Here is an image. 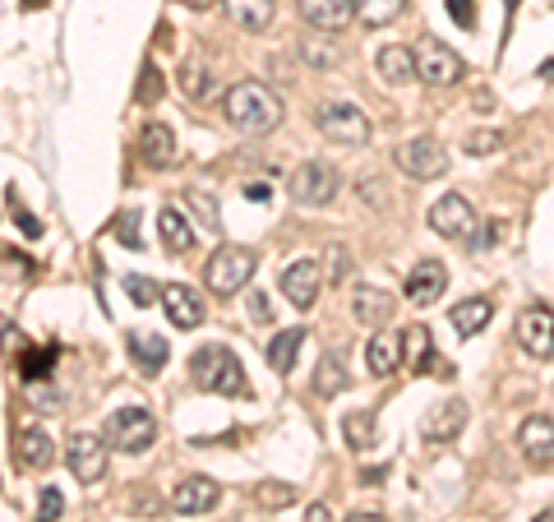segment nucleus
I'll use <instances>...</instances> for the list:
<instances>
[{
	"label": "nucleus",
	"instance_id": "1",
	"mask_svg": "<svg viewBox=\"0 0 554 522\" xmlns=\"http://www.w3.org/2000/svg\"><path fill=\"white\" fill-rule=\"evenodd\" d=\"M222 111H227V121L236 125L241 134H268L282 125V98H277L268 84L259 79H241V84L227 88V98H222Z\"/></svg>",
	"mask_w": 554,
	"mask_h": 522
},
{
	"label": "nucleus",
	"instance_id": "2",
	"mask_svg": "<svg viewBox=\"0 0 554 522\" xmlns=\"http://www.w3.org/2000/svg\"><path fill=\"white\" fill-rule=\"evenodd\" d=\"M190 375L199 389L222 393V398H245V393H250L245 365L236 361V352L222 347V342H208V347H199V352L190 356Z\"/></svg>",
	"mask_w": 554,
	"mask_h": 522
},
{
	"label": "nucleus",
	"instance_id": "3",
	"mask_svg": "<svg viewBox=\"0 0 554 522\" xmlns=\"http://www.w3.org/2000/svg\"><path fill=\"white\" fill-rule=\"evenodd\" d=\"M342 190V176L328 162H301V167L287 176V195L291 204H301V208H328L333 199H338Z\"/></svg>",
	"mask_w": 554,
	"mask_h": 522
},
{
	"label": "nucleus",
	"instance_id": "4",
	"mask_svg": "<svg viewBox=\"0 0 554 522\" xmlns=\"http://www.w3.org/2000/svg\"><path fill=\"white\" fill-rule=\"evenodd\" d=\"M254 278V255L245 245H217L213 259L204 264V287L213 296H236Z\"/></svg>",
	"mask_w": 554,
	"mask_h": 522
},
{
	"label": "nucleus",
	"instance_id": "5",
	"mask_svg": "<svg viewBox=\"0 0 554 522\" xmlns=\"http://www.w3.org/2000/svg\"><path fill=\"white\" fill-rule=\"evenodd\" d=\"M314 125L324 134L328 144H342V148H361L370 144V121L356 102H324L314 111Z\"/></svg>",
	"mask_w": 554,
	"mask_h": 522
},
{
	"label": "nucleus",
	"instance_id": "6",
	"mask_svg": "<svg viewBox=\"0 0 554 522\" xmlns=\"http://www.w3.org/2000/svg\"><path fill=\"white\" fill-rule=\"evenodd\" d=\"M107 444L121 453H148L157 444V421L148 407H121V412H111L107 421Z\"/></svg>",
	"mask_w": 554,
	"mask_h": 522
},
{
	"label": "nucleus",
	"instance_id": "7",
	"mask_svg": "<svg viewBox=\"0 0 554 522\" xmlns=\"http://www.w3.org/2000/svg\"><path fill=\"white\" fill-rule=\"evenodd\" d=\"M416 74H421L430 88H453L467 74V61H462L458 51L439 42V37H425L421 47H416Z\"/></svg>",
	"mask_w": 554,
	"mask_h": 522
},
{
	"label": "nucleus",
	"instance_id": "8",
	"mask_svg": "<svg viewBox=\"0 0 554 522\" xmlns=\"http://www.w3.org/2000/svg\"><path fill=\"white\" fill-rule=\"evenodd\" d=\"M107 435H88V430H79V435L65 444V462H70V472L84 481V486H93V481H102L107 476Z\"/></svg>",
	"mask_w": 554,
	"mask_h": 522
},
{
	"label": "nucleus",
	"instance_id": "9",
	"mask_svg": "<svg viewBox=\"0 0 554 522\" xmlns=\"http://www.w3.org/2000/svg\"><path fill=\"white\" fill-rule=\"evenodd\" d=\"M398 167L407 171L411 181H439L448 171V153L421 134V139H407V144L398 148Z\"/></svg>",
	"mask_w": 554,
	"mask_h": 522
},
{
	"label": "nucleus",
	"instance_id": "10",
	"mask_svg": "<svg viewBox=\"0 0 554 522\" xmlns=\"http://www.w3.org/2000/svg\"><path fill=\"white\" fill-rule=\"evenodd\" d=\"M430 227L444 236V241H471L476 236V213L462 195H444L430 204Z\"/></svg>",
	"mask_w": 554,
	"mask_h": 522
},
{
	"label": "nucleus",
	"instance_id": "11",
	"mask_svg": "<svg viewBox=\"0 0 554 522\" xmlns=\"http://www.w3.org/2000/svg\"><path fill=\"white\" fill-rule=\"evenodd\" d=\"M518 342H522V352H531L536 361H550L554 356V310L550 305H527V310H522Z\"/></svg>",
	"mask_w": 554,
	"mask_h": 522
},
{
	"label": "nucleus",
	"instance_id": "12",
	"mask_svg": "<svg viewBox=\"0 0 554 522\" xmlns=\"http://www.w3.org/2000/svg\"><path fill=\"white\" fill-rule=\"evenodd\" d=\"M402 361H407V370H416V375H439V379H453V365L439 361L434 356V338L425 324H407L402 328Z\"/></svg>",
	"mask_w": 554,
	"mask_h": 522
},
{
	"label": "nucleus",
	"instance_id": "13",
	"mask_svg": "<svg viewBox=\"0 0 554 522\" xmlns=\"http://www.w3.org/2000/svg\"><path fill=\"white\" fill-rule=\"evenodd\" d=\"M217 499H222V486L213 476H185L181 486L171 490V509L185 513V518H199V513H213Z\"/></svg>",
	"mask_w": 554,
	"mask_h": 522
},
{
	"label": "nucleus",
	"instance_id": "14",
	"mask_svg": "<svg viewBox=\"0 0 554 522\" xmlns=\"http://www.w3.org/2000/svg\"><path fill=\"white\" fill-rule=\"evenodd\" d=\"M319 287H324L319 259H296V264L282 273V296H287L296 310H310V305L319 301Z\"/></svg>",
	"mask_w": 554,
	"mask_h": 522
},
{
	"label": "nucleus",
	"instance_id": "15",
	"mask_svg": "<svg viewBox=\"0 0 554 522\" xmlns=\"http://www.w3.org/2000/svg\"><path fill=\"white\" fill-rule=\"evenodd\" d=\"M518 449L531 467H550L554 462V416H527L518 430Z\"/></svg>",
	"mask_w": 554,
	"mask_h": 522
},
{
	"label": "nucleus",
	"instance_id": "16",
	"mask_svg": "<svg viewBox=\"0 0 554 522\" xmlns=\"http://www.w3.org/2000/svg\"><path fill=\"white\" fill-rule=\"evenodd\" d=\"M467 421H471L467 402L448 398V402H439V407H434V412L421 421V435H425V444H448V439L462 435V425H467Z\"/></svg>",
	"mask_w": 554,
	"mask_h": 522
},
{
	"label": "nucleus",
	"instance_id": "17",
	"mask_svg": "<svg viewBox=\"0 0 554 522\" xmlns=\"http://www.w3.org/2000/svg\"><path fill=\"white\" fill-rule=\"evenodd\" d=\"M296 14H301L310 28H319V33H338V28L351 24L356 0H296Z\"/></svg>",
	"mask_w": 554,
	"mask_h": 522
},
{
	"label": "nucleus",
	"instance_id": "18",
	"mask_svg": "<svg viewBox=\"0 0 554 522\" xmlns=\"http://www.w3.org/2000/svg\"><path fill=\"white\" fill-rule=\"evenodd\" d=\"M444 287H448V268L439 264V259H421V264L407 273V301L411 305H434L444 296Z\"/></svg>",
	"mask_w": 554,
	"mask_h": 522
},
{
	"label": "nucleus",
	"instance_id": "19",
	"mask_svg": "<svg viewBox=\"0 0 554 522\" xmlns=\"http://www.w3.org/2000/svg\"><path fill=\"white\" fill-rule=\"evenodd\" d=\"M162 305H167V319L176 328H199L204 324V296L190 292V287H181V282H171V287H162Z\"/></svg>",
	"mask_w": 554,
	"mask_h": 522
},
{
	"label": "nucleus",
	"instance_id": "20",
	"mask_svg": "<svg viewBox=\"0 0 554 522\" xmlns=\"http://www.w3.org/2000/svg\"><path fill=\"white\" fill-rule=\"evenodd\" d=\"M125 347H130L134 365H139L144 375H157V370L167 365V356H171L167 338H162V333H148V328H130V333H125Z\"/></svg>",
	"mask_w": 554,
	"mask_h": 522
},
{
	"label": "nucleus",
	"instance_id": "21",
	"mask_svg": "<svg viewBox=\"0 0 554 522\" xmlns=\"http://www.w3.org/2000/svg\"><path fill=\"white\" fill-rule=\"evenodd\" d=\"M351 315L370 328H384L393 319V296L384 287H351Z\"/></svg>",
	"mask_w": 554,
	"mask_h": 522
},
{
	"label": "nucleus",
	"instance_id": "22",
	"mask_svg": "<svg viewBox=\"0 0 554 522\" xmlns=\"http://www.w3.org/2000/svg\"><path fill=\"white\" fill-rule=\"evenodd\" d=\"M51 458H56V444H51L47 430H37V425L19 430V439H14V462H19V467L37 472V467H47Z\"/></svg>",
	"mask_w": 554,
	"mask_h": 522
},
{
	"label": "nucleus",
	"instance_id": "23",
	"mask_svg": "<svg viewBox=\"0 0 554 522\" xmlns=\"http://www.w3.org/2000/svg\"><path fill=\"white\" fill-rule=\"evenodd\" d=\"M139 158L148 162V167H171L176 162V134L167 130L162 121H153V125H144V134H139Z\"/></svg>",
	"mask_w": 554,
	"mask_h": 522
},
{
	"label": "nucleus",
	"instance_id": "24",
	"mask_svg": "<svg viewBox=\"0 0 554 522\" xmlns=\"http://www.w3.org/2000/svg\"><path fill=\"white\" fill-rule=\"evenodd\" d=\"M448 319H453V328H458V338H476V333L494 319V301L490 296H467V301H458L453 310H448Z\"/></svg>",
	"mask_w": 554,
	"mask_h": 522
},
{
	"label": "nucleus",
	"instance_id": "25",
	"mask_svg": "<svg viewBox=\"0 0 554 522\" xmlns=\"http://www.w3.org/2000/svg\"><path fill=\"white\" fill-rule=\"evenodd\" d=\"M374 70H379V79L393 84V88L421 79V74H416V51H407V47H384L379 56H374Z\"/></svg>",
	"mask_w": 554,
	"mask_h": 522
},
{
	"label": "nucleus",
	"instance_id": "26",
	"mask_svg": "<svg viewBox=\"0 0 554 522\" xmlns=\"http://www.w3.org/2000/svg\"><path fill=\"white\" fill-rule=\"evenodd\" d=\"M157 236L167 245V255H190L194 250V227L176 208H162V213H157Z\"/></svg>",
	"mask_w": 554,
	"mask_h": 522
},
{
	"label": "nucleus",
	"instance_id": "27",
	"mask_svg": "<svg viewBox=\"0 0 554 522\" xmlns=\"http://www.w3.org/2000/svg\"><path fill=\"white\" fill-rule=\"evenodd\" d=\"M222 10H227V19L236 28H245V33H264V28L273 24V0H222Z\"/></svg>",
	"mask_w": 554,
	"mask_h": 522
},
{
	"label": "nucleus",
	"instance_id": "28",
	"mask_svg": "<svg viewBox=\"0 0 554 522\" xmlns=\"http://www.w3.org/2000/svg\"><path fill=\"white\" fill-rule=\"evenodd\" d=\"M365 361H370V375H393L402 365V333H374L370 347H365Z\"/></svg>",
	"mask_w": 554,
	"mask_h": 522
},
{
	"label": "nucleus",
	"instance_id": "29",
	"mask_svg": "<svg viewBox=\"0 0 554 522\" xmlns=\"http://www.w3.org/2000/svg\"><path fill=\"white\" fill-rule=\"evenodd\" d=\"M347 384H351L347 361H342L338 352H328L324 361H319V370H314V398H338Z\"/></svg>",
	"mask_w": 554,
	"mask_h": 522
},
{
	"label": "nucleus",
	"instance_id": "30",
	"mask_svg": "<svg viewBox=\"0 0 554 522\" xmlns=\"http://www.w3.org/2000/svg\"><path fill=\"white\" fill-rule=\"evenodd\" d=\"M305 342V328H282L273 342H268V365H273L277 375H291L296 370V352H301Z\"/></svg>",
	"mask_w": 554,
	"mask_h": 522
},
{
	"label": "nucleus",
	"instance_id": "31",
	"mask_svg": "<svg viewBox=\"0 0 554 522\" xmlns=\"http://www.w3.org/2000/svg\"><path fill=\"white\" fill-rule=\"evenodd\" d=\"M342 439H347L351 453H370L374 444H379V439H374V412H370V407L342 416Z\"/></svg>",
	"mask_w": 554,
	"mask_h": 522
},
{
	"label": "nucleus",
	"instance_id": "32",
	"mask_svg": "<svg viewBox=\"0 0 554 522\" xmlns=\"http://www.w3.org/2000/svg\"><path fill=\"white\" fill-rule=\"evenodd\" d=\"M402 10H407V0H356V19L365 28H388L398 24Z\"/></svg>",
	"mask_w": 554,
	"mask_h": 522
},
{
	"label": "nucleus",
	"instance_id": "33",
	"mask_svg": "<svg viewBox=\"0 0 554 522\" xmlns=\"http://www.w3.org/2000/svg\"><path fill=\"white\" fill-rule=\"evenodd\" d=\"M56 361H61V347H33V352H19V375L33 384V379L51 375Z\"/></svg>",
	"mask_w": 554,
	"mask_h": 522
},
{
	"label": "nucleus",
	"instance_id": "34",
	"mask_svg": "<svg viewBox=\"0 0 554 522\" xmlns=\"http://www.w3.org/2000/svg\"><path fill=\"white\" fill-rule=\"evenodd\" d=\"M254 499H259V509H287V504H296V490L287 481H259Z\"/></svg>",
	"mask_w": 554,
	"mask_h": 522
},
{
	"label": "nucleus",
	"instance_id": "35",
	"mask_svg": "<svg viewBox=\"0 0 554 522\" xmlns=\"http://www.w3.org/2000/svg\"><path fill=\"white\" fill-rule=\"evenodd\" d=\"M185 204H190V213L204 222L208 231H222V213H217V199L213 195H204V190H185Z\"/></svg>",
	"mask_w": 554,
	"mask_h": 522
},
{
	"label": "nucleus",
	"instance_id": "36",
	"mask_svg": "<svg viewBox=\"0 0 554 522\" xmlns=\"http://www.w3.org/2000/svg\"><path fill=\"white\" fill-rule=\"evenodd\" d=\"M181 88H185V98H190V102H204L208 93H213V74L199 70V65H185V70H181Z\"/></svg>",
	"mask_w": 554,
	"mask_h": 522
},
{
	"label": "nucleus",
	"instance_id": "37",
	"mask_svg": "<svg viewBox=\"0 0 554 522\" xmlns=\"http://www.w3.org/2000/svg\"><path fill=\"white\" fill-rule=\"evenodd\" d=\"M301 61L314 65V70H328V65L338 61V51L328 47L324 37H305V42H301Z\"/></svg>",
	"mask_w": 554,
	"mask_h": 522
},
{
	"label": "nucleus",
	"instance_id": "38",
	"mask_svg": "<svg viewBox=\"0 0 554 522\" xmlns=\"http://www.w3.org/2000/svg\"><path fill=\"white\" fill-rule=\"evenodd\" d=\"M157 93H162V70H157L153 61H144V74H139V88H134V102H144V107H153Z\"/></svg>",
	"mask_w": 554,
	"mask_h": 522
},
{
	"label": "nucleus",
	"instance_id": "39",
	"mask_svg": "<svg viewBox=\"0 0 554 522\" xmlns=\"http://www.w3.org/2000/svg\"><path fill=\"white\" fill-rule=\"evenodd\" d=\"M125 296H130L134 305H153L157 296H162V287H157L153 278H139V273H134V278H125Z\"/></svg>",
	"mask_w": 554,
	"mask_h": 522
},
{
	"label": "nucleus",
	"instance_id": "40",
	"mask_svg": "<svg viewBox=\"0 0 554 522\" xmlns=\"http://www.w3.org/2000/svg\"><path fill=\"white\" fill-rule=\"evenodd\" d=\"M65 513V499H61V490L56 486H47L42 495H37V518L33 522H56Z\"/></svg>",
	"mask_w": 554,
	"mask_h": 522
},
{
	"label": "nucleus",
	"instance_id": "41",
	"mask_svg": "<svg viewBox=\"0 0 554 522\" xmlns=\"http://www.w3.org/2000/svg\"><path fill=\"white\" fill-rule=\"evenodd\" d=\"M499 144H504V134H499V130H476L467 139V153H471V158H490Z\"/></svg>",
	"mask_w": 554,
	"mask_h": 522
},
{
	"label": "nucleus",
	"instance_id": "42",
	"mask_svg": "<svg viewBox=\"0 0 554 522\" xmlns=\"http://www.w3.org/2000/svg\"><path fill=\"white\" fill-rule=\"evenodd\" d=\"M5 204H10V218L19 222V227H24V236H42V222H37L33 213H28V208L14 204V190H5Z\"/></svg>",
	"mask_w": 554,
	"mask_h": 522
},
{
	"label": "nucleus",
	"instance_id": "43",
	"mask_svg": "<svg viewBox=\"0 0 554 522\" xmlns=\"http://www.w3.org/2000/svg\"><path fill=\"white\" fill-rule=\"evenodd\" d=\"M116 241L139 250V213H121V218H116Z\"/></svg>",
	"mask_w": 554,
	"mask_h": 522
},
{
	"label": "nucleus",
	"instance_id": "44",
	"mask_svg": "<svg viewBox=\"0 0 554 522\" xmlns=\"http://www.w3.org/2000/svg\"><path fill=\"white\" fill-rule=\"evenodd\" d=\"M448 14H453V24L476 28V0H448Z\"/></svg>",
	"mask_w": 554,
	"mask_h": 522
},
{
	"label": "nucleus",
	"instance_id": "45",
	"mask_svg": "<svg viewBox=\"0 0 554 522\" xmlns=\"http://www.w3.org/2000/svg\"><path fill=\"white\" fill-rule=\"evenodd\" d=\"M28 255H19V250H5V282H14V278H24L28 273Z\"/></svg>",
	"mask_w": 554,
	"mask_h": 522
},
{
	"label": "nucleus",
	"instance_id": "46",
	"mask_svg": "<svg viewBox=\"0 0 554 522\" xmlns=\"http://www.w3.org/2000/svg\"><path fill=\"white\" fill-rule=\"evenodd\" d=\"M476 250H490V245H499V218H485L481 222V236H476Z\"/></svg>",
	"mask_w": 554,
	"mask_h": 522
},
{
	"label": "nucleus",
	"instance_id": "47",
	"mask_svg": "<svg viewBox=\"0 0 554 522\" xmlns=\"http://www.w3.org/2000/svg\"><path fill=\"white\" fill-rule=\"evenodd\" d=\"M250 310H254V319H268V315H273V310H268V296H264V292H254V296H250Z\"/></svg>",
	"mask_w": 554,
	"mask_h": 522
},
{
	"label": "nucleus",
	"instance_id": "48",
	"mask_svg": "<svg viewBox=\"0 0 554 522\" xmlns=\"http://www.w3.org/2000/svg\"><path fill=\"white\" fill-rule=\"evenodd\" d=\"M328 259H333V278H347V264H342V259H347V255H342V250H333V255H328Z\"/></svg>",
	"mask_w": 554,
	"mask_h": 522
},
{
	"label": "nucleus",
	"instance_id": "49",
	"mask_svg": "<svg viewBox=\"0 0 554 522\" xmlns=\"http://www.w3.org/2000/svg\"><path fill=\"white\" fill-rule=\"evenodd\" d=\"M176 5H185V10H208V5H222V0H176Z\"/></svg>",
	"mask_w": 554,
	"mask_h": 522
},
{
	"label": "nucleus",
	"instance_id": "50",
	"mask_svg": "<svg viewBox=\"0 0 554 522\" xmlns=\"http://www.w3.org/2000/svg\"><path fill=\"white\" fill-rule=\"evenodd\" d=\"M361 481H365V486H379V481H384V467H370V472H365Z\"/></svg>",
	"mask_w": 554,
	"mask_h": 522
},
{
	"label": "nucleus",
	"instance_id": "51",
	"mask_svg": "<svg viewBox=\"0 0 554 522\" xmlns=\"http://www.w3.org/2000/svg\"><path fill=\"white\" fill-rule=\"evenodd\" d=\"M305 522H328V509H324V504H314V509L305 513Z\"/></svg>",
	"mask_w": 554,
	"mask_h": 522
},
{
	"label": "nucleus",
	"instance_id": "52",
	"mask_svg": "<svg viewBox=\"0 0 554 522\" xmlns=\"http://www.w3.org/2000/svg\"><path fill=\"white\" fill-rule=\"evenodd\" d=\"M347 522H388V518H379V513H351Z\"/></svg>",
	"mask_w": 554,
	"mask_h": 522
},
{
	"label": "nucleus",
	"instance_id": "53",
	"mask_svg": "<svg viewBox=\"0 0 554 522\" xmlns=\"http://www.w3.org/2000/svg\"><path fill=\"white\" fill-rule=\"evenodd\" d=\"M531 522H554V509H541L536 518H531Z\"/></svg>",
	"mask_w": 554,
	"mask_h": 522
},
{
	"label": "nucleus",
	"instance_id": "54",
	"mask_svg": "<svg viewBox=\"0 0 554 522\" xmlns=\"http://www.w3.org/2000/svg\"><path fill=\"white\" fill-rule=\"evenodd\" d=\"M541 79H554V61H545V65H541Z\"/></svg>",
	"mask_w": 554,
	"mask_h": 522
},
{
	"label": "nucleus",
	"instance_id": "55",
	"mask_svg": "<svg viewBox=\"0 0 554 522\" xmlns=\"http://www.w3.org/2000/svg\"><path fill=\"white\" fill-rule=\"evenodd\" d=\"M504 10H508V19H513V14H518V0H504Z\"/></svg>",
	"mask_w": 554,
	"mask_h": 522
},
{
	"label": "nucleus",
	"instance_id": "56",
	"mask_svg": "<svg viewBox=\"0 0 554 522\" xmlns=\"http://www.w3.org/2000/svg\"><path fill=\"white\" fill-rule=\"evenodd\" d=\"M24 5H28V10H37V5H42V0H24Z\"/></svg>",
	"mask_w": 554,
	"mask_h": 522
}]
</instances>
